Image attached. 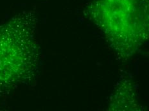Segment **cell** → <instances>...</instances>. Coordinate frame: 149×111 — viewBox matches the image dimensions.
Listing matches in <instances>:
<instances>
[{"label": "cell", "mask_w": 149, "mask_h": 111, "mask_svg": "<svg viewBox=\"0 0 149 111\" xmlns=\"http://www.w3.org/2000/svg\"><path fill=\"white\" fill-rule=\"evenodd\" d=\"M84 13L123 60L132 57L149 39V0H93Z\"/></svg>", "instance_id": "cell-2"}, {"label": "cell", "mask_w": 149, "mask_h": 111, "mask_svg": "<svg viewBox=\"0 0 149 111\" xmlns=\"http://www.w3.org/2000/svg\"><path fill=\"white\" fill-rule=\"evenodd\" d=\"M37 15L22 12L0 24V94H8L32 82L38 73L40 46Z\"/></svg>", "instance_id": "cell-1"}]
</instances>
